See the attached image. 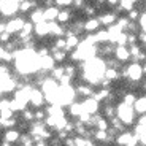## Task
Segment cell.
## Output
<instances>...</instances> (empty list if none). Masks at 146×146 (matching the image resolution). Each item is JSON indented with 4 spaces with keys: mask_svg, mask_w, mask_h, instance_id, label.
<instances>
[{
    "mask_svg": "<svg viewBox=\"0 0 146 146\" xmlns=\"http://www.w3.org/2000/svg\"><path fill=\"white\" fill-rule=\"evenodd\" d=\"M103 113H105L106 117H114L116 116V106L114 105H105V110H103Z\"/></svg>",
    "mask_w": 146,
    "mask_h": 146,
    "instance_id": "cell-34",
    "label": "cell"
},
{
    "mask_svg": "<svg viewBox=\"0 0 146 146\" xmlns=\"http://www.w3.org/2000/svg\"><path fill=\"white\" fill-rule=\"evenodd\" d=\"M137 41H138V36H137L135 33H127V44L129 46L137 44Z\"/></svg>",
    "mask_w": 146,
    "mask_h": 146,
    "instance_id": "cell-42",
    "label": "cell"
},
{
    "mask_svg": "<svg viewBox=\"0 0 146 146\" xmlns=\"http://www.w3.org/2000/svg\"><path fill=\"white\" fill-rule=\"evenodd\" d=\"M138 2H140V0H132V3H133V5H135V3H138Z\"/></svg>",
    "mask_w": 146,
    "mask_h": 146,
    "instance_id": "cell-54",
    "label": "cell"
},
{
    "mask_svg": "<svg viewBox=\"0 0 146 146\" xmlns=\"http://www.w3.org/2000/svg\"><path fill=\"white\" fill-rule=\"evenodd\" d=\"M16 129H18L19 132H24V130H27V129H30V124L29 122H26V121H19L18 122V125H16Z\"/></svg>",
    "mask_w": 146,
    "mask_h": 146,
    "instance_id": "cell-43",
    "label": "cell"
},
{
    "mask_svg": "<svg viewBox=\"0 0 146 146\" xmlns=\"http://www.w3.org/2000/svg\"><path fill=\"white\" fill-rule=\"evenodd\" d=\"M51 52H52V59H54L56 62H64L67 59V51H64V49H56V48H51Z\"/></svg>",
    "mask_w": 146,
    "mask_h": 146,
    "instance_id": "cell-22",
    "label": "cell"
},
{
    "mask_svg": "<svg viewBox=\"0 0 146 146\" xmlns=\"http://www.w3.org/2000/svg\"><path fill=\"white\" fill-rule=\"evenodd\" d=\"M33 33H35L36 36H40V38H43V36H48V35H51L49 22L43 21V22H40V24H35V30H33Z\"/></svg>",
    "mask_w": 146,
    "mask_h": 146,
    "instance_id": "cell-13",
    "label": "cell"
},
{
    "mask_svg": "<svg viewBox=\"0 0 146 146\" xmlns=\"http://www.w3.org/2000/svg\"><path fill=\"white\" fill-rule=\"evenodd\" d=\"M21 135H22V132H19L18 129H8V130H5L3 133V138L5 141L11 143V145H16V143H19V140H21Z\"/></svg>",
    "mask_w": 146,
    "mask_h": 146,
    "instance_id": "cell-8",
    "label": "cell"
},
{
    "mask_svg": "<svg viewBox=\"0 0 146 146\" xmlns=\"http://www.w3.org/2000/svg\"><path fill=\"white\" fill-rule=\"evenodd\" d=\"M135 8V5L132 3V0H121L119 2V7H117V11H132Z\"/></svg>",
    "mask_w": 146,
    "mask_h": 146,
    "instance_id": "cell-28",
    "label": "cell"
},
{
    "mask_svg": "<svg viewBox=\"0 0 146 146\" xmlns=\"http://www.w3.org/2000/svg\"><path fill=\"white\" fill-rule=\"evenodd\" d=\"M49 73H51V78H54L56 81H60L62 76L65 75V68H64V67H54Z\"/></svg>",
    "mask_w": 146,
    "mask_h": 146,
    "instance_id": "cell-27",
    "label": "cell"
},
{
    "mask_svg": "<svg viewBox=\"0 0 146 146\" xmlns=\"http://www.w3.org/2000/svg\"><path fill=\"white\" fill-rule=\"evenodd\" d=\"M68 113L72 114V116H75V117H80L81 114L84 113V110H83V102H73L72 105L68 106Z\"/></svg>",
    "mask_w": 146,
    "mask_h": 146,
    "instance_id": "cell-21",
    "label": "cell"
},
{
    "mask_svg": "<svg viewBox=\"0 0 146 146\" xmlns=\"http://www.w3.org/2000/svg\"><path fill=\"white\" fill-rule=\"evenodd\" d=\"M110 95H111L110 89H100V91L94 92V95H92V97H94V99L97 100V102H102V100H105V102H106Z\"/></svg>",
    "mask_w": 146,
    "mask_h": 146,
    "instance_id": "cell-25",
    "label": "cell"
},
{
    "mask_svg": "<svg viewBox=\"0 0 146 146\" xmlns=\"http://www.w3.org/2000/svg\"><path fill=\"white\" fill-rule=\"evenodd\" d=\"M62 143H64V146H75V138H70L68 137V138H65Z\"/></svg>",
    "mask_w": 146,
    "mask_h": 146,
    "instance_id": "cell-48",
    "label": "cell"
},
{
    "mask_svg": "<svg viewBox=\"0 0 146 146\" xmlns=\"http://www.w3.org/2000/svg\"><path fill=\"white\" fill-rule=\"evenodd\" d=\"M99 21H100V24L102 26H106V27H110V26H113V24H116L117 22V16H116V13H102V15L99 16Z\"/></svg>",
    "mask_w": 146,
    "mask_h": 146,
    "instance_id": "cell-12",
    "label": "cell"
},
{
    "mask_svg": "<svg viewBox=\"0 0 146 146\" xmlns=\"http://www.w3.org/2000/svg\"><path fill=\"white\" fill-rule=\"evenodd\" d=\"M52 48H56V49H64V51H65L67 49V40L64 38V36L56 38V40L52 41Z\"/></svg>",
    "mask_w": 146,
    "mask_h": 146,
    "instance_id": "cell-31",
    "label": "cell"
},
{
    "mask_svg": "<svg viewBox=\"0 0 146 146\" xmlns=\"http://www.w3.org/2000/svg\"><path fill=\"white\" fill-rule=\"evenodd\" d=\"M100 21L99 18H89L88 21H84V32L88 33H95L100 30Z\"/></svg>",
    "mask_w": 146,
    "mask_h": 146,
    "instance_id": "cell-9",
    "label": "cell"
},
{
    "mask_svg": "<svg viewBox=\"0 0 146 146\" xmlns=\"http://www.w3.org/2000/svg\"><path fill=\"white\" fill-rule=\"evenodd\" d=\"M29 19H30V22H33V24H40V22H43L44 21V8L38 7V8H35L33 11H30Z\"/></svg>",
    "mask_w": 146,
    "mask_h": 146,
    "instance_id": "cell-14",
    "label": "cell"
},
{
    "mask_svg": "<svg viewBox=\"0 0 146 146\" xmlns=\"http://www.w3.org/2000/svg\"><path fill=\"white\" fill-rule=\"evenodd\" d=\"M59 11H60V10H59L57 7L46 8V10H44V21H46V22H54V21H57Z\"/></svg>",
    "mask_w": 146,
    "mask_h": 146,
    "instance_id": "cell-20",
    "label": "cell"
},
{
    "mask_svg": "<svg viewBox=\"0 0 146 146\" xmlns=\"http://www.w3.org/2000/svg\"><path fill=\"white\" fill-rule=\"evenodd\" d=\"M106 0H97V3H95V7H102L103 3H105Z\"/></svg>",
    "mask_w": 146,
    "mask_h": 146,
    "instance_id": "cell-52",
    "label": "cell"
},
{
    "mask_svg": "<svg viewBox=\"0 0 146 146\" xmlns=\"http://www.w3.org/2000/svg\"><path fill=\"white\" fill-rule=\"evenodd\" d=\"M73 5L76 8H84L86 7V2H84V0H73Z\"/></svg>",
    "mask_w": 146,
    "mask_h": 146,
    "instance_id": "cell-47",
    "label": "cell"
},
{
    "mask_svg": "<svg viewBox=\"0 0 146 146\" xmlns=\"http://www.w3.org/2000/svg\"><path fill=\"white\" fill-rule=\"evenodd\" d=\"M100 108V102H97V100L94 99V97H89V99H84L83 100V110H84V113H88V114H95L97 111H99Z\"/></svg>",
    "mask_w": 146,
    "mask_h": 146,
    "instance_id": "cell-7",
    "label": "cell"
},
{
    "mask_svg": "<svg viewBox=\"0 0 146 146\" xmlns=\"http://www.w3.org/2000/svg\"><path fill=\"white\" fill-rule=\"evenodd\" d=\"M117 146H138L140 138L135 133H130V132H121L119 135L114 140Z\"/></svg>",
    "mask_w": 146,
    "mask_h": 146,
    "instance_id": "cell-4",
    "label": "cell"
},
{
    "mask_svg": "<svg viewBox=\"0 0 146 146\" xmlns=\"http://www.w3.org/2000/svg\"><path fill=\"white\" fill-rule=\"evenodd\" d=\"M56 7H60V8H67L70 5H73V0H54Z\"/></svg>",
    "mask_w": 146,
    "mask_h": 146,
    "instance_id": "cell-41",
    "label": "cell"
},
{
    "mask_svg": "<svg viewBox=\"0 0 146 146\" xmlns=\"http://www.w3.org/2000/svg\"><path fill=\"white\" fill-rule=\"evenodd\" d=\"M117 46H127V32H122L117 38Z\"/></svg>",
    "mask_w": 146,
    "mask_h": 146,
    "instance_id": "cell-40",
    "label": "cell"
},
{
    "mask_svg": "<svg viewBox=\"0 0 146 146\" xmlns=\"http://www.w3.org/2000/svg\"><path fill=\"white\" fill-rule=\"evenodd\" d=\"M49 29H51V35H54L56 38H60V36L67 35V29H64L57 21L56 22H49Z\"/></svg>",
    "mask_w": 146,
    "mask_h": 146,
    "instance_id": "cell-16",
    "label": "cell"
},
{
    "mask_svg": "<svg viewBox=\"0 0 146 146\" xmlns=\"http://www.w3.org/2000/svg\"><path fill=\"white\" fill-rule=\"evenodd\" d=\"M18 2H19V3H21V2H22V0H18Z\"/></svg>",
    "mask_w": 146,
    "mask_h": 146,
    "instance_id": "cell-56",
    "label": "cell"
},
{
    "mask_svg": "<svg viewBox=\"0 0 146 146\" xmlns=\"http://www.w3.org/2000/svg\"><path fill=\"white\" fill-rule=\"evenodd\" d=\"M7 32V21H0V35Z\"/></svg>",
    "mask_w": 146,
    "mask_h": 146,
    "instance_id": "cell-49",
    "label": "cell"
},
{
    "mask_svg": "<svg viewBox=\"0 0 146 146\" xmlns=\"http://www.w3.org/2000/svg\"><path fill=\"white\" fill-rule=\"evenodd\" d=\"M95 11H97V7H91V5H86V7H84V13L88 16H91V18L95 15Z\"/></svg>",
    "mask_w": 146,
    "mask_h": 146,
    "instance_id": "cell-45",
    "label": "cell"
},
{
    "mask_svg": "<svg viewBox=\"0 0 146 146\" xmlns=\"http://www.w3.org/2000/svg\"><path fill=\"white\" fill-rule=\"evenodd\" d=\"M29 102L32 103V105L35 106L36 110H40L41 106H43L44 103H46V99H44L43 91H41V89H38V88H33V89H32V92H30Z\"/></svg>",
    "mask_w": 146,
    "mask_h": 146,
    "instance_id": "cell-6",
    "label": "cell"
},
{
    "mask_svg": "<svg viewBox=\"0 0 146 146\" xmlns=\"http://www.w3.org/2000/svg\"><path fill=\"white\" fill-rule=\"evenodd\" d=\"M48 117L46 114V110H36L35 111V121H38V122H44V119Z\"/></svg>",
    "mask_w": 146,
    "mask_h": 146,
    "instance_id": "cell-37",
    "label": "cell"
},
{
    "mask_svg": "<svg viewBox=\"0 0 146 146\" xmlns=\"http://www.w3.org/2000/svg\"><path fill=\"white\" fill-rule=\"evenodd\" d=\"M116 24L119 26V29L122 30V32H124V30H127V29H129V24H130V21H129L127 16H124V18H119V19H117Z\"/></svg>",
    "mask_w": 146,
    "mask_h": 146,
    "instance_id": "cell-35",
    "label": "cell"
},
{
    "mask_svg": "<svg viewBox=\"0 0 146 146\" xmlns=\"http://www.w3.org/2000/svg\"><path fill=\"white\" fill-rule=\"evenodd\" d=\"M75 91H76V95L84 97V99H89V97H92V95H94L92 86H89V84H80Z\"/></svg>",
    "mask_w": 146,
    "mask_h": 146,
    "instance_id": "cell-17",
    "label": "cell"
},
{
    "mask_svg": "<svg viewBox=\"0 0 146 146\" xmlns=\"http://www.w3.org/2000/svg\"><path fill=\"white\" fill-rule=\"evenodd\" d=\"M21 119L26 121V122H29V124H32V122H35V111H30V110H24V111H21Z\"/></svg>",
    "mask_w": 146,
    "mask_h": 146,
    "instance_id": "cell-26",
    "label": "cell"
},
{
    "mask_svg": "<svg viewBox=\"0 0 146 146\" xmlns=\"http://www.w3.org/2000/svg\"><path fill=\"white\" fill-rule=\"evenodd\" d=\"M0 146H15V145H11V143H8V141H5V140H2V141H0Z\"/></svg>",
    "mask_w": 146,
    "mask_h": 146,
    "instance_id": "cell-51",
    "label": "cell"
},
{
    "mask_svg": "<svg viewBox=\"0 0 146 146\" xmlns=\"http://www.w3.org/2000/svg\"><path fill=\"white\" fill-rule=\"evenodd\" d=\"M145 65H146V60H145Z\"/></svg>",
    "mask_w": 146,
    "mask_h": 146,
    "instance_id": "cell-57",
    "label": "cell"
},
{
    "mask_svg": "<svg viewBox=\"0 0 146 146\" xmlns=\"http://www.w3.org/2000/svg\"><path fill=\"white\" fill-rule=\"evenodd\" d=\"M122 76L125 80L132 81V83H138L143 76V67L140 65L138 62H133L130 65H125L124 67V72H122Z\"/></svg>",
    "mask_w": 146,
    "mask_h": 146,
    "instance_id": "cell-2",
    "label": "cell"
},
{
    "mask_svg": "<svg viewBox=\"0 0 146 146\" xmlns=\"http://www.w3.org/2000/svg\"><path fill=\"white\" fill-rule=\"evenodd\" d=\"M95 129H97V130H108V129H110V122L105 119V116H100V117H99Z\"/></svg>",
    "mask_w": 146,
    "mask_h": 146,
    "instance_id": "cell-32",
    "label": "cell"
},
{
    "mask_svg": "<svg viewBox=\"0 0 146 146\" xmlns=\"http://www.w3.org/2000/svg\"><path fill=\"white\" fill-rule=\"evenodd\" d=\"M140 16H141V15H140V11L137 10V8H133L132 11H129V13H127V18H129V21H130V22H137L140 19Z\"/></svg>",
    "mask_w": 146,
    "mask_h": 146,
    "instance_id": "cell-36",
    "label": "cell"
},
{
    "mask_svg": "<svg viewBox=\"0 0 146 146\" xmlns=\"http://www.w3.org/2000/svg\"><path fill=\"white\" fill-rule=\"evenodd\" d=\"M65 40H67V49L65 51H75V49L80 46V43H81L78 35H67Z\"/></svg>",
    "mask_w": 146,
    "mask_h": 146,
    "instance_id": "cell-19",
    "label": "cell"
},
{
    "mask_svg": "<svg viewBox=\"0 0 146 146\" xmlns=\"http://www.w3.org/2000/svg\"><path fill=\"white\" fill-rule=\"evenodd\" d=\"M135 108L133 105H127V103L121 102L119 105H116V116L122 121L124 125H132L135 122Z\"/></svg>",
    "mask_w": 146,
    "mask_h": 146,
    "instance_id": "cell-1",
    "label": "cell"
},
{
    "mask_svg": "<svg viewBox=\"0 0 146 146\" xmlns=\"http://www.w3.org/2000/svg\"><path fill=\"white\" fill-rule=\"evenodd\" d=\"M143 89H145V91H146V83H145V84H143Z\"/></svg>",
    "mask_w": 146,
    "mask_h": 146,
    "instance_id": "cell-55",
    "label": "cell"
},
{
    "mask_svg": "<svg viewBox=\"0 0 146 146\" xmlns=\"http://www.w3.org/2000/svg\"><path fill=\"white\" fill-rule=\"evenodd\" d=\"M38 7H40V5H38L36 0H22L21 3H19V13L26 15V13H30V11H33Z\"/></svg>",
    "mask_w": 146,
    "mask_h": 146,
    "instance_id": "cell-11",
    "label": "cell"
},
{
    "mask_svg": "<svg viewBox=\"0 0 146 146\" xmlns=\"http://www.w3.org/2000/svg\"><path fill=\"white\" fill-rule=\"evenodd\" d=\"M72 19V11L67 10V8H62V10L59 11V16H57V22L59 24H65Z\"/></svg>",
    "mask_w": 146,
    "mask_h": 146,
    "instance_id": "cell-23",
    "label": "cell"
},
{
    "mask_svg": "<svg viewBox=\"0 0 146 146\" xmlns=\"http://www.w3.org/2000/svg\"><path fill=\"white\" fill-rule=\"evenodd\" d=\"M110 127L114 129L116 132H122V130H125V125L122 124V121H121L117 116H114V117H111V119H110Z\"/></svg>",
    "mask_w": 146,
    "mask_h": 146,
    "instance_id": "cell-24",
    "label": "cell"
},
{
    "mask_svg": "<svg viewBox=\"0 0 146 146\" xmlns=\"http://www.w3.org/2000/svg\"><path fill=\"white\" fill-rule=\"evenodd\" d=\"M114 59L119 62H125L127 59H130V51L127 46H116L114 48Z\"/></svg>",
    "mask_w": 146,
    "mask_h": 146,
    "instance_id": "cell-10",
    "label": "cell"
},
{
    "mask_svg": "<svg viewBox=\"0 0 146 146\" xmlns=\"http://www.w3.org/2000/svg\"><path fill=\"white\" fill-rule=\"evenodd\" d=\"M26 24V18L24 16H15L7 21V32H10L11 35H18Z\"/></svg>",
    "mask_w": 146,
    "mask_h": 146,
    "instance_id": "cell-5",
    "label": "cell"
},
{
    "mask_svg": "<svg viewBox=\"0 0 146 146\" xmlns=\"http://www.w3.org/2000/svg\"><path fill=\"white\" fill-rule=\"evenodd\" d=\"M19 145L21 146H33L35 141H33V137L30 133H22L21 140H19Z\"/></svg>",
    "mask_w": 146,
    "mask_h": 146,
    "instance_id": "cell-29",
    "label": "cell"
},
{
    "mask_svg": "<svg viewBox=\"0 0 146 146\" xmlns=\"http://www.w3.org/2000/svg\"><path fill=\"white\" fill-rule=\"evenodd\" d=\"M121 76H122V73L119 72V68H108V67H106V70H105V75H103V78L111 81V83H113V81H119Z\"/></svg>",
    "mask_w": 146,
    "mask_h": 146,
    "instance_id": "cell-18",
    "label": "cell"
},
{
    "mask_svg": "<svg viewBox=\"0 0 146 146\" xmlns=\"http://www.w3.org/2000/svg\"><path fill=\"white\" fill-rule=\"evenodd\" d=\"M64 68H65V75L68 78H75V75H76V67L73 65V64H67V65H64Z\"/></svg>",
    "mask_w": 146,
    "mask_h": 146,
    "instance_id": "cell-33",
    "label": "cell"
},
{
    "mask_svg": "<svg viewBox=\"0 0 146 146\" xmlns=\"http://www.w3.org/2000/svg\"><path fill=\"white\" fill-rule=\"evenodd\" d=\"M19 13V2L18 0H0V16L5 18H15Z\"/></svg>",
    "mask_w": 146,
    "mask_h": 146,
    "instance_id": "cell-3",
    "label": "cell"
},
{
    "mask_svg": "<svg viewBox=\"0 0 146 146\" xmlns=\"http://www.w3.org/2000/svg\"><path fill=\"white\" fill-rule=\"evenodd\" d=\"M75 146H88L86 137H75Z\"/></svg>",
    "mask_w": 146,
    "mask_h": 146,
    "instance_id": "cell-44",
    "label": "cell"
},
{
    "mask_svg": "<svg viewBox=\"0 0 146 146\" xmlns=\"http://www.w3.org/2000/svg\"><path fill=\"white\" fill-rule=\"evenodd\" d=\"M121 0H106V3L110 5V7H116V5H119Z\"/></svg>",
    "mask_w": 146,
    "mask_h": 146,
    "instance_id": "cell-50",
    "label": "cell"
},
{
    "mask_svg": "<svg viewBox=\"0 0 146 146\" xmlns=\"http://www.w3.org/2000/svg\"><path fill=\"white\" fill-rule=\"evenodd\" d=\"M11 36H13V35H11L10 32H3L2 35H0V44L3 46V44L10 43V41H11Z\"/></svg>",
    "mask_w": 146,
    "mask_h": 146,
    "instance_id": "cell-39",
    "label": "cell"
},
{
    "mask_svg": "<svg viewBox=\"0 0 146 146\" xmlns=\"http://www.w3.org/2000/svg\"><path fill=\"white\" fill-rule=\"evenodd\" d=\"M54 64H56V60L52 59L51 54L40 57V70H43V72H51L54 68Z\"/></svg>",
    "mask_w": 146,
    "mask_h": 146,
    "instance_id": "cell-15",
    "label": "cell"
},
{
    "mask_svg": "<svg viewBox=\"0 0 146 146\" xmlns=\"http://www.w3.org/2000/svg\"><path fill=\"white\" fill-rule=\"evenodd\" d=\"M5 110H11V100L7 97H2L0 99V111H5Z\"/></svg>",
    "mask_w": 146,
    "mask_h": 146,
    "instance_id": "cell-38",
    "label": "cell"
},
{
    "mask_svg": "<svg viewBox=\"0 0 146 146\" xmlns=\"http://www.w3.org/2000/svg\"><path fill=\"white\" fill-rule=\"evenodd\" d=\"M33 146H48V145H46V143H44V141H41V143H35V145H33Z\"/></svg>",
    "mask_w": 146,
    "mask_h": 146,
    "instance_id": "cell-53",
    "label": "cell"
},
{
    "mask_svg": "<svg viewBox=\"0 0 146 146\" xmlns=\"http://www.w3.org/2000/svg\"><path fill=\"white\" fill-rule=\"evenodd\" d=\"M138 30V24L137 22H130L129 24V29H127V33H135Z\"/></svg>",
    "mask_w": 146,
    "mask_h": 146,
    "instance_id": "cell-46",
    "label": "cell"
},
{
    "mask_svg": "<svg viewBox=\"0 0 146 146\" xmlns=\"http://www.w3.org/2000/svg\"><path fill=\"white\" fill-rule=\"evenodd\" d=\"M137 99H138V97H137L133 92H125V94L122 95V102L127 103V105H135Z\"/></svg>",
    "mask_w": 146,
    "mask_h": 146,
    "instance_id": "cell-30",
    "label": "cell"
}]
</instances>
